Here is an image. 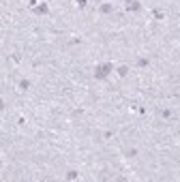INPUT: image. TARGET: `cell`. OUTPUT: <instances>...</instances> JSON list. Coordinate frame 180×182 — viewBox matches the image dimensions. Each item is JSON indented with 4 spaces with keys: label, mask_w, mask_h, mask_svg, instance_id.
Returning a JSON list of instances; mask_svg holds the SVG:
<instances>
[{
    "label": "cell",
    "mask_w": 180,
    "mask_h": 182,
    "mask_svg": "<svg viewBox=\"0 0 180 182\" xmlns=\"http://www.w3.org/2000/svg\"><path fill=\"white\" fill-rule=\"evenodd\" d=\"M77 4H80V6L84 9V6H86V0H77Z\"/></svg>",
    "instance_id": "8"
},
{
    "label": "cell",
    "mask_w": 180,
    "mask_h": 182,
    "mask_svg": "<svg viewBox=\"0 0 180 182\" xmlns=\"http://www.w3.org/2000/svg\"><path fill=\"white\" fill-rule=\"evenodd\" d=\"M114 67L112 64H101V67H96V71H94V77L96 79H105L107 75H109V71H112Z\"/></svg>",
    "instance_id": "1"
},
{
    "label": "cell",
    "mask_w": 180,
    "mask_h": 182,
    "mask_svg": "<svg viewBox=\"0 0 180 182\" xmlns=\"http://www.w3.org/2000/svg\"><path fill=\"white\" fill-rule=\"evenodd\" d=\"M19 88H22V90H28V88H30V82H28V79H22V82H19Z\"/></svg>",
    "instance_id": "5"
},
{
    "label": "cell",
    "mask_w": 180,
    "mask_h": 182,
    "mask_svg": "<svg viewBox=\"0 0 180 182\" xmlns=\"http://www.w3.org/2000/svg\"><path fill=\"white\" fill-rule=\"evenodd\" d=\"M118 75H120V77H127V75H129V67H125V64L118 67Z\"/></svg>",
    "instance_id": "3"
},
{
    "label": "cell",
    "mask_w": 180,
    "mask_h": 182,
    "mask_svg": "<svg viewBox=\"0 0 180 182\" xmlns=\"http://www.w3.org/2000/svg\"><path fill=\"white\" fill-rule=\"evenodd\" d=\"M67 178H69V180H75V178H77V172H69Z\"/></svg>",
    "instance_id": "6"
},
{
    "label": "cell",
    "mask_w": 180,
    "mask_h": 182,
    "mask_svg": "<svg viewBox=\"0 0 180 182\" xmlns=\"http://www.w3.org/2000/svg\"><path fill=\"white\" fill-rule=\"evenodd\" d=\"M139 9H141V4H139V2H137V0H129V2H127V11H139Z\"/></svg>",
    "instance_id": "2"
},
{
    "label": "cell",
    "mask_w": 180,
    "mask_h": 182,
    "mask_svg": "<svg viewBox=\"0 0 180 182\" xmlns=\"http://www.w3.org/2000/svg\"><path fill=\"white\" fill-rule=\"evenodd\" d=\"M114 11V4H103L101 6V13H112Z\"/></svg>",
    "instance_id": "4"
},
{
    "label": "cell",
    "mask_w": 180,
    "mask_h": 182,
    "mask_svg": "<svg viewBox=\"0 0 180 182\" xmlns=\"http://www.w3.org/2000/svg\"><path fill=\"white\" fill-rule=\"evenodd\" d=\"M37 13H47V4H41V6L37 9Z\"/></svg>",
    "instance_id": "7"
}]
</instances>
